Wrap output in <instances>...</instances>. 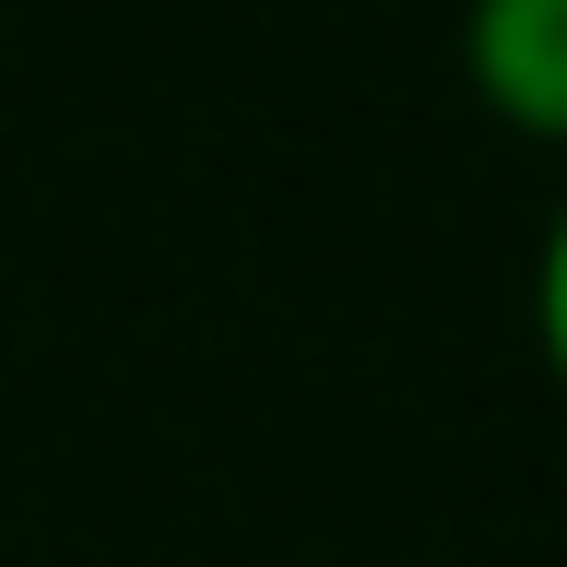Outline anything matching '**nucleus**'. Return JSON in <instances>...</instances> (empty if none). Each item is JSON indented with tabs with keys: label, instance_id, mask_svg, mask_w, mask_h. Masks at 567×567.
<instances>
[{
	"label": "nucleus",
	"instance_id": "1",
	"mask_svg": "<svg viewBox=\"0 0 567 567\" xmlns=\"http://www.w3.org/2000/svg\"><path fill=\"white\" fill-rule=\"evenodd\" d=\"M461 60L496 118H520L532 142H567V0H473Z\"/></svg>",
	"mask_w": 567,
	"mask_h": 567
},
{
	"label": "nucleus",
	"instance_id": "2",
	"mask_svg": "<svg viewBox=\"0 0 567 567\" xmlns=\"http://www.w3.org/2000/svg\"><path fill=\"white\" fill-rule=\"evenodd\" d=\"M532 331H544V367L567 379V202L544 225V272H532Z\"/></svg>",
	"mask_w": 567,
	"mask_h": 567
}]
</instances>
